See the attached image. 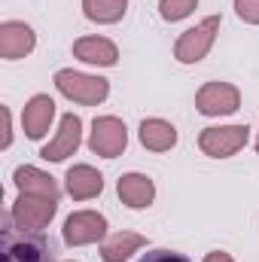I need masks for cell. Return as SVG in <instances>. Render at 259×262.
<instances>
[{
  "instance_id": "1",
  "label": "cell",
  "mask_w": 259,
  "mask_h": 262,
  "mask_svg": "<svg viewBox=\"0 0 259 262\" xmlns=\"http://www.w3.org/2000/svg\"><path fill=\"white\" fill-rule=\"evenodd\" d=\"M58 201L46 195H34V192H21L15 198L12 210H9V223L18 232H43L49 226V220L55 216Z\"/></svg>"
},
{
  "instance_id": "2",
  "label": "cell",
  "mask_w": 259,
  "mask_h": 262,
  "mask_svg": "<svg viewBox=\"0 0 259 262\" xmlns=\"http://www.w3.org/2000/svg\"><path fill=\"white\" fill-rule=\"evenodd\" d=\"M55 85L64 98L76 101V104H89V107L107 101V95H110V82L104 76H89L79 70H67V67L55 73Z\"/></svg>"
},
{
  "instance_id": "3",
  "label": "cell",
  "mask_w": 259,
  "mask_h": 262,
  "mask_svg": "<svg viewBox=\"0 0 259 262\" xmlns=\"http://www.w3.org/2000/svg\"><path fill=\"white\" fill-rule=\"evenodd\" d=\"M3 262H55L52 244L40 232H18L6 226L3 232Z\"/></svg>"
},
{
  "instance_id": "4",
  "label": "cell",
  "mask_w": 259,
  "mask_h": 262,
  "mask_svg": "<svg viewBox=\"0 0 259 262\" xmlns=\"http://www.w3.org/2000/svg\"><path fill=\"white\" fill-rule=\"evenodd\" d=\"M217 31H220V15H207V18L198 21L195 28L183 31L180 40L174 43V58H177L180 64H198V61L210 52V46H213V40H217Z\"/></svg>"
},
{
  "instance_id": "5",
  "label": "cell",
  "mask_w": 259,
  "mask_h": 262,
  "mask_svg": "<svg viewBox=\"0 0 259 262\" xmlns=\"http://www.w3.org/2000/svg\"><path fill=\"white\" fill-rule=\"evenodd\" d=\"M250 140L247 125H223V128H204L198 134V146L210 159H229L238 149H244Z\"/></svg>"
},
{
  "instance_id": "6",
  "label": "cell",
  "mask_w": 259,
  "mask_h": 262,
  "mask_svg": "<svg viewBox=\"0 0 259 262\" xmlns=\"http://www.w3.org/2000/svg\"><path fill=\"white\" fill-rule=\"evenodd\" d=\"M128 146V128L122 119L116 116H98L92 122V134H89V149L104 156V159H116L122 149Z\"/></svg>"
},
{
  "instance_id": "7",
  "label": "cell",
  "mask_w": 259,
  "mask_h": 262,
  "mask_svg": "<svg viewBox=\"0 0 259 262\" xmlns=\"http://www.w3.org/2000/svg\"><path fill=\"white\" fill-rule=\"evenodd\" d=\"M64 244L70 247H82V244H95L101 238H107V216L98 210H76L64 220Z\"/></svg>"
},
{
  "instance_id": "8",
  "label": "cell",
  "mask_w": 259,
  "mask_h": 262,
  "mask_svg": "<svg viewBox=\"0 0 259 262\" xmlns=\"http://www.w3.org/2000/svg\"><path fill=\"white\" fill-rule=\"evenodd\" d=\"M195 107L204 116H226L241 107V92L229 82H204L195 95Z\"/></svg>"
},
{
  "instance_id": "9",
  "label": "cell",
  "mask_w": 259,
  "mask_h": 262,
  "mask_svg": "<svg viewBox=\"0 0 259 262\" xmlns=\"http://www.w3.org/2000/svg\"><path fill=\"white\" fill-rule=\"evenodd\" d=\"M79 140H82V119L76 113H64L61 116V125L55 131V137L40 149V156L46 162H61V159L73 156L79 149Z\"/></svg>"
},
{
  "instance_id": "10",
  "label": "cell",
  "mask_w": 259,
  "mask_h": 262,
  "mask_svg": "<svg viewBox=\"0 0 259 262\" xmlns=\"http://www.w3.org/2000/svg\"><path fill=\"white\" fill-rule=\"evenodd\" d=\"M37 46V34L31 25L25 21H3L0 25V55L6 61H18L25 55H31Z\"/></svg>"
},
{
  "instance_id": "11",
  "label": "cell",
  "mask_w": 259,
  "mask_h": 262,
  "mask_svg": "<svg viewBox=\"0 0 259 262\" xmlns=\"http://www.w3.org/2000/svg\"><path fill=\"white\" fill-rule=\"evenodd\" d=\"M55 119V101L49 95H34L28 104H25V113H21V125H25V134L31 140H43L46 131Z\"/></svg>"
},
{
  "instance_id": "12",
  "label": "cell",
  "mask_w": 259,
  "mask_h": 262,
  "mask_svg": "<svg viewBox=\"0 0 259 262\" xmlns=\"http://www.w3.org/2000/svg\"><path fill=\"white\" fill-rule=\"evenodd\" d=\"M64 189H67V195L70 198L85 201V198L101 195V189H104V177H101V171H95L92 165H73V168H67Z\"/></svg>"
},
{
  "instance_id": "13",
  "label": "cell",
  "mask_w": 259,
  "mask_h": 262,
  "mask_svg": "<svg viewBox=\"0 0 259 262\" xmlns=\"http://www.w3.org/2000/svg\"><path fill=\"white\" fill-rule=\"evenodd\" d=\"M73 55L79 61H85V64H98V67H113L119 61V49L107 37H82V40H76Z\"/></svg>"
},
{
  "instance_id": "14",
  "label": "cell",
  "mask_w": 259,
  "mask_h": 262,
  "mask_svg": "<svg viewBox=\"0 0 259 262\" xmlns=\"http://www.w3.org/2000/svg\"><path fill=\"white\" fill-rule=\"evenodd\" d=\"M116 192L122 198V204H128L131 210H143L153 204L156 198V186L146 174H122L116 183Z\"/></svg>"
},
{
  "instance_id": "15",
  "label": "cell",
  "mask_w": 259,
  "mask_h": 262,
  "mask_svg": "<svg viewBox=\"0 0 259 262\" xmlns=\"http://www.w3.org/2000/svg\"><path fill=\"white\" fill-rule=\"evenodd\" d=\"M12 180H15V186H18L21 192L46 195V198H55V201H58V195H61L58 183H55V180H52L49 174H43L40 168H34V165H21V168H15Z\"/></svg>"
},
{
  "instance_id": "16",
  "label": "cell",
  "mask_w": 259,
  "mask_h": 262,
  "mask_svg": "<svg viewBox=\"0 0 259 262\" xmlns=\"http://www.w3.org/2000/svg\"><path fill=\"white\" fill-rule=\"evenodd\" d=\"M146 247V238L137 232H116L101 244V259L104 262H128L131 253Z\"/></svg>"
},
{
  "instance_id": "17",
  "label": "cell",
  "mask_w": 259,
  "mask_h": 262,
  "mask_svg": "<svg viewBox=\"0 0 259 262\" xmlns=\"http://www.w3.org/2000/svg\"><path fill=\"white\" fill-rule=\"evenodd\" d=\"M140 143L153 152H168L177 143V128L165 119H143L140 122Z\"/></svg>"
},
{
  "instance_id": "18",
  "label": "cell",
  "mask_w": 259,
  "mask_h": 262,
  "mask_svg": "<svg viewBox=\"0 0 259 262\" xmlns=\"http://www.w3.org/2000/svg\"><path fill=\"white\" fill-rule=\"evenodd\" d=\"M128 9V0H82V12L89 21L98 25H116Z\"/></svg>"
},
{
  "instance_id": "19",
  "label": "cell",
  "mask_w": 259,
  "mask_h": 262,
  "mask_svg": "<svg viewBox=\"0 0 259 262\" xmlns=\"http://www.w3.org/2000/svg\"><path fill=\"white\" fill-rule=\"evenodd\" d=\"M198 6V0H159V15L165 21H180Z\"/></svg>"
},
{
  "instance_id": "20",
  "label": "cell",
  "mask_w": 259,
  "mask_h": 262,
  "mask_svg": "<svg viewBox=\"0 0 259 262\" xmlns=\"http://www.w3.org/2000/svg\"><path fill=\"white\" fill-rule=\"evenodd\" d=\"M235 15L247 25H259V0H235Z\"/></svg>"
},
{
  "instance_id": "21",
  "label": "cell",
  "mask_w": 259,
  "mask_h": 262,
  "mask_svg": "<svg viewBox=\"0 0 259 262\" xmlns=\"http://www.w3.org/2000/svg\"><path fill=\"white\" fill-rule=\"evenodd\" d=\"M140 262H192L189 256H183V253H177V250H165V247H156V250H149V253H143Z\"/></svg>"
},
{
  "instance_id": "22",
  "label": "cell",
  "mask_w": 259,
  "mask_h": 262,
  "mask_svg": "<svg viewBox=\"0 0 259 262\" xmlns=\"http://www.w3.org/2000/svg\"><path fill=\"white\" fill-rule=\"evenodd\" d=\"M0 113H3V149H9V143H12V122H9V110L3 107Z\"/></svg>"
},
{
  "instance_id": "23",
  "label": "cell",
  "mask_w": 259,
  "mask_h": 262,
  "mask_svg": "<svg viewBox=\"0 0 259 262\" xmlns=\"http://www.w3.org/2000/svg\"><path fill=\"white\" fill-rule=\"evenodd\" d=\"M204 262H235L229 253H223V250H210L207 256H204Z\"/></svg>"
},
{
  "instance_id": "24",
  "label": "cell",
  "mask_w": 259,
  "mask_h": 262,
  "mask_svg": "<svg viewBox=\"0 0 259 262\" xmlns=\"http://www.w3.org/2000/svg\"><path fill=\"white\" fill-rule=\"evenodd\" d=\"M256 152H259V137H256Z\"/></svg>"
},
{
  "instance_id": "25",
  "label": "cell",
  "mask_w": 259,
  "mask_h": 262,
  "mask_svg": "<svg viewBox=\"0 0 259 262\" xmlns=\"http://www.w3.org/2000/svg\"><path fill=\"white\" fill-rule=\"evenodd\" d=\"M70 262H73V259H70Z\"/></svg>"
}]
</instances>
